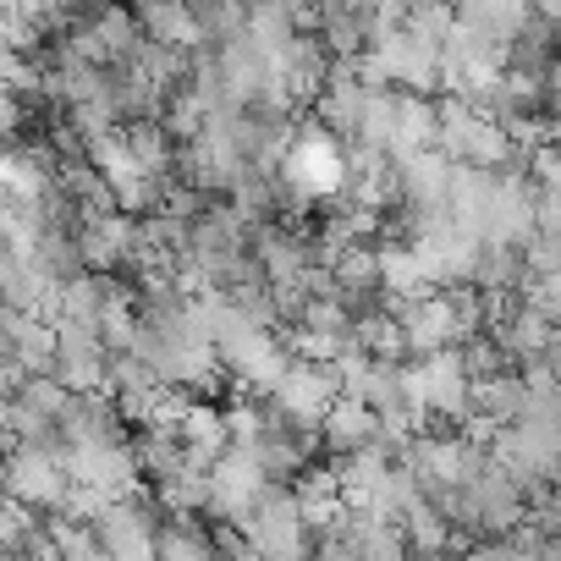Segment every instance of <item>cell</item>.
<instances>
[{
	"label": "cell",
	"instance_id": "1",
	"mask_svg": "<svg viewBox=\"0 0 561 561\" xmlns=\"http://www.w3.org/2000/svg\"><path fill=\"white\" fill-rule=\"evenodd\" d=\"M440 149H446L457 165H490V171H501V165H528V149H517L512 127L495 122L490 111L468 105L457 89L440 94Z\"/></svg>",
	"mask_w": 561,
	"mask_h": 561
},
{
	"label": "cell",
	"instance_id": "2",
	"mask_svg": "<svg viewBox=\"0 0 561 561\" xmlns=\"http://www.w3.org/2000/svg\"><path fill=\"white\" fill-rule=\"evenodd\" d=\"M94 523H100V539H105V556L111 561H149V556H160V545H154V534H160V501H154L149 484L133 490V495L105 501V512Z\"/></svg>",
	"mask_w": 561,
	"mask_h": 561
},
{
	"label": "cell",
	"instance_id": "3",
	"mask_svg": "<svg viewBox=\"0 0 561 561\" xmlns=\"http://www.w3.org/2000/svg\"><path fill=\"white\" fill-rule=\"evenodd\" d=\"M7 495L39 506V512H61L72 495V462L67 451L50 446H7Z\"/></svg>",
	"mask_w": 561,
	"mask_h": 561
},
{
	"label": "cell",
	"instance_id": "4",
	"mask_svg": "<svg viewBox=\"0 0 561 561\" xmlns=\"http://www.w3.org/2000/svg\"><path fill=\"white\" fill-rule=\"evenodd\" d=\"M270 397L287 408V413H298V419H320V424H325V413H331L336 397H342V369L325 364V358H298V353H293L287 375L275 380Z\"/></svg>",
	"mask_w": 561,
	"mask_h": 561
},
{
	"label": "cell",
	"instance_id": "5",
	"mask_svg": "<svg viewBox=\"0 0 561 561\" xmlns=\"http://www.w3.org/2000/svg\"><path fill=\"white\" fill-rule=\"evenodd\" d=\"M280 67V78H287V89H293V100L309 111L320 94H325V83H331V67H336V50L320 39V28H304L293 45H287V56L275 61Z\"/></svg>",
	"mask_w": 561,
	"mask_h": 561
},
{
	"label": "cell",
	"instance_id": "6",
	"mask_svg": "<svg viewBox=\"0 0 561 561\" xmlns=\"http://www.w3.org/2000/svg\"><path fill=\"white\" fill-rule=\"evenodd\" d=\"M490 331L501 336L506 358H512L517 369H528V364H539V358H545V347H550V331H556V320H550L545 309H534V304H528V293H523V304H517V309H512L506 320H495Z\"/></svg>",
	"mask_w": 561,
	"mask_h": 561
},
{
	"label": "cell",
	"instance_id": "7",
	"mask_svg": "<svg viewBox=\"0 0 561 561\" xmlns=\"http://www.w3.org/2000/svg\"><path fill=\"white\" fill-rule=\"evenodd\" d=\"M380 440V413L364 397H336V408L325 413V457H347Z\"/></svg>",
	"mask_w": 561,
	"mask_h": 561
},
{
	"label": "cell",
	"instance_id": "8",
	"mask_svg": "<svg viewBox=\"0 0 561 561\" xmlns=\"http://www.w3.org/2000/svg\"><path fill=\"white\" fill-rule=\"evenodd\" d=\"M160 561H209L220 556L215 550V534H209V512H160Z\"/></svg>",
	"mask_w": 561,
	"mask_h": 561
},
{
	"label": "cell",
	"instance_id": "9",
	"mask_svg": "<svg viewBox=\"0 0 561 561\" xmlns=\"http://www.w3.org/2000/svg\"><path fill=\"white\" fill-rule=\"evenodd\" d=\"M314 28H320V39H325L336 56H347V61H358V56L375 45V34H380V23L364 18V12H353L347 0H320Z\"/></svg>",
	"mask_w": 561,
	"mask_h": 561
},
{
	"label": "cell",
	"instance_id": "10",
	"mask_svg": "<svg viewBox=\"0 0 561 561\" xmlns=\"http://www.w3.org/2000/svg\"><path fill=\"white\" fill-rule=\"evenodd\" d=\"M528 408V380L523 369H501L490 380H473V413L490 419V424H517Z\"/></svg>",
	"mask_w": 561,
	"mask_h": 561
},
{
	"label": "cell",
	"instance_id": "11",
	"mask_svg": "<svg viewBox=\"0 0 561 561\" xmlns=\"http://www.w3.org/2000/svg\"><path fill=\"white\" fill-rule=\"evenodd\" d=\"M473 280H479L484 293H523L534 275H528V259H523L517 242H495V237H484V253H479Z\"/></svg>",
	"mask_w": 561,
	"mask_h": 561
},
{
	"label": "cell",
	"instance_id": "12",
	"mask_svg": "<svg viewBox=\"0 0 561 561\" xmlns=\"http://www.w3.org/2000/svg\"><path fill=\"white\" fill-rule=\"evenodd\" d=\"M149 490H154L160 512H204V506H209V495H215V479H209V468H198V462H182L176 473L154 479Z\"/></svg>",
	"mask_w": 561,
	"mask_h": 561
},
{
	"label": "cell",
	"instance_id": "13",
	"mask_svg": "<svg viewBox=\"0 0 561 561\" xmlns=\"http://www.w3.org/2000/svg\"><path fill=\"white\" fill-rule=\"evenodd\" d=\"M144 28H149V39H160V45H182V50H198V45L209 39L204 23L193 18L187 0H160V7H144Z\"/></svg>",
	"mask_w": 561,
	"mask_h": 561
},
{
	"label": "cell",
	"instance_id": "14",
	"mask_svg": "<svg viewBox=\"0 0 561 561\" xmlns=\"http://www.w3.org/2000/svg\"><path fill=\"white\" fill-rule=\"evenodd\" d=\"M523 259H528V275H534V280L556 275V270H561V237H556V231H534V237L523 242Z\"/></svg>",
	"mask_w": 561,
	"mask_h": 561
},
{
	"label": "cell",
	"instance_id": "15",
	"mask_svg": "<svg viewBox=\"0 0 561 561\" xmlns=\"http://www.w3.org/2000/svg\"><path fill=\"white\" fill-rule=\"evenodd\" d=\"M133 7H138V12H144V7H160V0H133Z\"/></svg>",
	"mask_w": 561,
	"mask_h": 561
}]
</instances>
